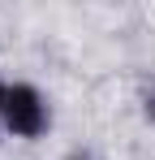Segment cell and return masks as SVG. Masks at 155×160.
<instances>
[{"label": "cell", "mask_w": 155, "mask_h": 160, "mask_svg": "<svg viewBox=\"0 0 155 160\" xmlns=\"http://www.w3.org/2000/svg\"><path fill=\"white\" fill-rule=\"evenodd\" d=\"M4 95H9V82L0 78V108H4Z\"/></svg>", "instance_id": "7a4b0ae2"}, {"label": "cell", "mask_w": 155, "mask_h": 160, "mask_svg": "<svg viewBox=\"0 0 155 160\" xmlns=\"http://www.w3.org/2000/svg\"><path fill=\"white\" fill-rule=\"evenodd\" d=\"M52 126V104L48 95L35 87V82H9V95H4V108H0V130L4 138H43Z\"/></svg>", "instance_id": "6da1fadb"}, {"label": "cell", "mask_w": 155, "mask_h": 160, "mask_svg": "<svg viewBox=\"0 0 155 160\" xmlns=\"http://www.w3.org/2000/svg\"><path fill=\"white\" fill-rule=\"evenodd\" d=\"M0 138H4V130H0Z\"/></svg>", "instance_id": "277c9868"}, {"label": "cell", "mask_w": 155, "mask_h": 160, "mask_svg": "<svg viewBox=\"0 0 155 160\" xmlns=\"http://www.w3.org/2000/svg\"><path fill=\"white\" fill-rule=\"evenodd\" d=\"M73 160H86V156H73Z\"/></svg>", "instance_id": "3957f363"}]
</instances>
